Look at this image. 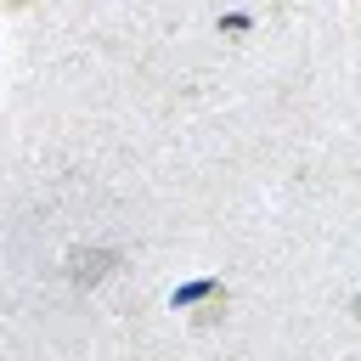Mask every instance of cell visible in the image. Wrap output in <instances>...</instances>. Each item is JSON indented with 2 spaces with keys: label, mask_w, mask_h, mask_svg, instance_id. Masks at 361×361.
I'll use <instances>...</instances> for the list:
<instances>
[{
  "label": "cell",
  "mask_w": 361,
  "mask_h": 361,
  "mask_svg": "<svg viewBox=\"0 0 361 361\" xmlns=\"http://www.w3.org/2000/svg\"><path fill=\"white\" fill-rule=\"evenodd\" d=\"M355 316H361V299H355Z\"/></svg>",
  "instance_id": "7a4b0ae2"
},
{
  "label": "cell",
  "mask_w": 361,
  "mask_h": 361,
  "mask_svg": "<svg viewBox=\"0 0 361 361\" xmlns=\"http://www.w3.org/2000/svg\"><path fill=\"white\" fill-rule=\"evenodd\" d=\"M11 6H28V0H11Z\"/></svg>",
  "instance_id": "6da1fadb"
}]
</instances>
